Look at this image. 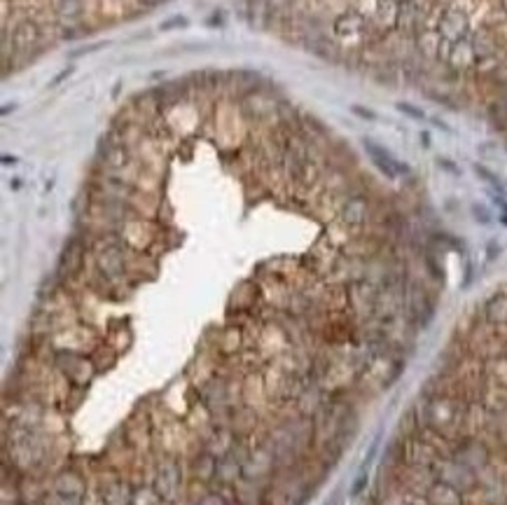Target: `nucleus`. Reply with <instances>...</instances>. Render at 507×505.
<instances>
[{
    "instance_id": "nucleus-1",
    "label": "nucleus",
    "mask_w": 507,
    "mask_h": 505,
    "mask_svg": "<svg viewBox=\"0 0 507 505\" xmlns=\"http://www.w3.org/2000/svg\"><path fill=\"white\" fill-rule=\"evenodd\" d=\"M468 414L470 402L451 395H437V393H423L419 405L414 407V421L416 426L430 428L440 433L442 438L451 442H458L461 438H468Z\"/></svg>"
},
{
    "instance_id": "nucleus-2",
    "label": "nucleus",
    "mask_w": 507,
    "mask_h": 505,
    "mask_svg": "<svg viewBox=\"0 0 507 505\" xmlns=\"http://www.w3.org/2000/svg\"><path fill=\"white\" fill-rule=\"evenodd\" d=\"M369 220V201L367 197L355 194L351 199L344 201V206L339 208V222L344 225V229H362Z\"/></svg>"
},
{
    "instance_id": "nucleus-3",
    "label": "nucleus",
    "mask_w": 507,
    "mask_h": 505,
    "mask_svg": "<svg viewBox=\"0 0 507 505\" xmlns=\"http://www.w3.org/2000/svg\"><path fill=\"white\" fill-rule=\"evenodd\" d=\"M348 302H351L353 313L358 316H369L376 311V302H379V292L374 290L372 283L367 281H355L348 288Z\"/></svg>"
},
{
    "instance_id": "nucleus-4",
    "label": "nucleus",
    "mask_w": 507,
    "mask_h": 505,
    "mask_svg": "<svg viewBox=\"0 0 507 505\" xmlns=\"http://www.w3.org/2000/svg\"><path fill=\"white\" fill-rule=\"evenodd\" d=\"M465 31H468V15H465L463 10L449 8L444 12L440 19V38L444 43H449V45L461 43Z\"/></svg>"
},
{
    "instance_id": "nucleus-5",
    "label": "nucleus",
    "mask_w": 507,
    "mask_h": 505,
    "mask_svg": "<svg viewBox=\"0 0 507 505\" xmlns=\"http://www.w3.org/2000/svg\"><path fill=\"white\" fill-rule=\"evenodd\" d=\"M365 150H367V155L372 157V162L376 164V169H379V171L386 173L388 178H395V176L402 171V164L397 162L395 157L390 155L386 148H381L379 143H374V141H365Z\"/></svg>"
},
{
    "instance_id": "nucleus-6",
    "label": "nucleus",
    "mask_w": 507,
    "mask_h": 505,
    "mask_svg": "<svg viewBox=\"0 0 507 505\" xmlns=\"http://www.w3.org/2000/svg\"><path fill=\"white\" fill-rule=\"evenodd\" d=\"M484 318L493 327H507V292H496L493 297L486 299Z\"/></svg>"
},
{
    "instance_id": "nucleus-7",
    "label": "nucleus",
    "mask_w": 507,
    "mask_h": 505,
    "mask_svg": "<svg viewBox=\"0 0 507 505\" xmlns=\"http://www.w3.org/2000/svg\"><path fill=\"white\" fill-rule=\"evenodd\" d=\"M85 264V246L78 239H73L71 243L66 246L64 257H61V274L64 276H75Z\"/></svg>"
},
{
    "instance_id": "nucleus-8",
    "label": "nucleus",
    "mask_w": 507,
    "mask_h": 505,
    "mask_svg": "<svg viewBox=\"0 0 507 505\" xmlns=\"http://www.w3.org/2000/svg\"><path fill=\"white\" fill-rule=\"evenodd\" d=\"M426 496L433 505H461V494L456 491L454 484L444 480H435L430 484Z\"/></svg>"
},
{
    "instance_id": "nucleus-9",
    "label": "nucleus",
    "mask_w": 507,
    "mask_h": 505,
    "mask_svg": "<svg viewBox=\"0 0 507 505\" xmlns=\"http://www.w3.org/2000/svg\"><path fill=\"white\" fill-rule=\"evenodd\" d=\"M99 267L108 278H117L124 274V252L117 246H108L99 255Z\"/></svg>"
},
{
    "instance_id": "nucleus-10",
    "label": "nucleus",
    "mask_w": 507,
    "mask_h": 505,
    "mask_svg": "<svg viewBox=\"0 0 507 505\" xmlns=\"http://www.w3.org/2000/svg\"><path fill=\"white\" fill-rule=\"evenodd\" d=\"M40 40V29L36 22H22L12 33V43L17 50H31Z\"/></svg>"
},
{
    "instance_id": "nucleus-11",
    "label": "nucleus",
    "mask_w": 507,
    "mask_h": 505,
    "mask_svg": "<svg viewBox=\"0 0 507 505\" xmlns=\"http://www.w3.org/2000/svg\"><path fill=\"white\" fill-rule=\"evenodd\" d=\"M472 52H475V59L479 61H486V59H491L493 54H496V38L491 36L489 31H477L475 36H472Z\"/></svg>"
},
{
    "instance_id": "nucleus-12",
    "label": "nucleus",
    "mask_w": 507,
    "mask_h": 505,
    "mask_svg": "<svg viewBox=\"0 0 507 505\" xmlns=\"http://www.w3.org/2000/svg\"><path fill=\"white\" fill-rule=\"evenodd\" d=\"M103 162L110 169H124L127 162H129L127 148L122 145V143H110V141H108L103 145Z\"/></svg>"
},
{
    "instance_id": "nucleus-13",
    "label": "nucleus",
    "mask_w": 507,
    "mask_h": 505,
    "mask_svg": "<svg viewBox=\"0 0 507 505\" xmlns=\"http://www.w3.org/2000/svg\"><path fill=\"white\" fill-rule=\"evenodd\" d=\"M57 15L64 24L73 26L80 22L82 17V0H59L57 5Z\"/></svg>"
},
{
    "instance_id": "nucleus-14",
    "label": "nucleus",
    "mask_w": 507,
    "mask_h": 505,
    "mask_svg": "<svg viewBox=\"0 0 507 505\" xmlns=\"http://www.w3.org/2000/svg\"><path fill=\"white\" fill-rule=\"evenodd\" d=\"M362 26H365V19L360 15H355V12H346V15H341L337 22H334V31H337L339 36H351V33H358Z\"/></svg>"
},
{
    "instance_id": "nucleus-15",
    "label": "nucleus",
    "mask_w": 507,
    "mask_h": 505,
    "mask_svg": "<svg viewBox=\"0 0 507 505\" xmlns=\"http://www.w3.org/2000/svg\"><path fill=\"white\" fill-rule=\"evenodd\" d=\"M447 59H449L456 68H465L472 59H475V52H472V45H465L463 40H461V43H454V45H451V52H449V57H447Z\"/></svg>"
},
{
    "instance_id": "nucleus-16",
    "label": "nucleus",
    "mask_w": 507,
    "mask_h": 505,
    "mask_svg": "<svg viewBox=\"0 0 507 505\" xmlns=\"http://www.w3.org/2000/svg\"><path fill=\"white\" fill-rule=\"evenodd\" d=\"M491 120L496 122L498 129H507V104H496L491 108Z\"/></svg>"
},
{
    "instance_id": "nucleus-17",
    "label": "nucleus",
    "mask_w": 507,
    "mask_h": 505,
    "mask_svg": "<svg viewBox=\"0 0 507 505\" xmlns=\"http://www.w3.org/2000/svg\"><path fill=\"white\" fill-rule=\"evenodd\" d=\"M397 111L404 113V115H409V118H416V120H423L426 118V113L423 111H416V108L412 104H397Z\"/></svg>"
},
{
    "instance_id": "nucleus-18",
    "label": "nucleus",
    "mask_w": 507,
    "mask_h": 505,
    "mask_svg": "<svg viewBox=\"0 0 507 505\" xmlns=\"http://www.w3.org/2000/svg\"><path fill=\"white\" fill-rule=\"evenodd\" d=\"M472 213L479 218V222H491V213L484 206H479V204H475V206H472Z\"/></svg>"
},
{
    "instance_id": "nucleus-19",
    "label": "nucleus",
    "mask_w": 507,
    "mask_h": 505,
    "mask_svg": "<svg viewBox=\"0 0 507 505\" xmlns=\"http://www.w3.org/2000/svg\"><path fill=\"white\" fill-rule=\"evenodd\" d=\"M185 24H187V22H185L183 17H176V19H171V22H164L162 29L166 31V29H171V26H185Z\"/></svg>"
},
{
    "instance_id": "nucleus-20",
    "label": "nucleus",
    "mask_w": 507,
    "mask_h": 505,
    "mask_svg": "<svg viewBox=\"0 0 507 505\" xmlns=\"http://www.w3.org/2000/svg\"><path fill=\"white\" fill-rule=\"evenodd\" d=\"M141 3H143V5H150V8H152V5H159L162 0H141Z\"/></svg>"
},
{
    "instance_id": "nucleus-21",
    "label": "nucleus",
    "mask_w": 507,
    "mask_h": 505,
    "mask_svg": "<svg viewBox=\"0 0 507 505\" xmlns=\"http://www.w3.org/2000/svg\"><path fill=\"white\" fill-rule=\"evenodd\" d=\"M505 104H507V101H505Z\"/></svg>"
}]
</instances>
